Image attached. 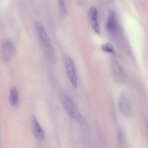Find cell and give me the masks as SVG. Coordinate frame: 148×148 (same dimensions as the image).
Wrapping results in <instances>:
<instances>
[{"label": "cell", "mask_w": 148, "mask_h": 148, "mask_svg": "<svg viewBox=\"0 0 148 148\" xmlns=\"http://www.w3.org/2000/svg\"><path fill=\"white\" fill-rule=\"evenodd\" d=\"M34 27L40 42L43 49V51L46 57L49 61H54L56 60V53L52 46L50 39L47 35L45 29L42 24L38 21H34Z\"/></svg>", "instance_id": "6da1fadb"}, {"label": "cell", "mask_w": 148, "mask_h": 148, "mask_svg": "<svg viewBox=\"0 0 148 148\" xmlns=\"http://www.w3.org/2000/svg\"><path fill=\"white\" fill-rule=\"evenodd\" d=\"M58 99L65 111L79 124H82V115L69 97L64 92H61L58 95Z\"/></svg>", "instance_id": "7a4b0ae2"}, {"label": "cell", "mask_w": 148, "mask_h": 148, "mask_svg": "<svg viewBox=\"0 0 148 148\" xmlns=\"http://www.w3.org/2000/svg\"><path fill=\"white\" fill-rule=\"evenodd\" d=\"M16 52L14 44L10 40L6 39L3 42L1 48V55L2 59L5 61L10 60Z\"/></svg>", "instance_id": "3957f363"}, {"label": "cell", "mask_w": 148, "mask_h": 148, "mask_svg": "<svg viewBox=\"0 0 148 148\" xmlns=\"http://www.w3.org/2000/svg\"><path fill=\"white\" fill-rule=\"evenodd\" d=\"M118 108L120 113L125 117H130L132 114V106L127 95L121 93L118 98Z\"/></svg>", "instance_id": "277c9868"}, {"label": "cell", "mask_w": 148, "mask_h": 148, "mask_svg": "<svg viewBox=\"0 0 148 148\" xmlns=\"http://www.w3.org/2000/svg\"><path fill=\"white\" fill-rule=\"evenodd\" d=\"M65 67L68 79L74 88L77 87V79L75 69V66L73 60L71 58H67L65 60Z\"/></svg>", "instance_id": "5b68a950"}, {"label": "cell", "mask_w": 148, "mask_h": 148, "mask_svg": "<svg viewBox=\"0 0 148 148\" xmlns=\"http://www.w3.org/2000/svg\"><path fill=\"white\" fill-rule=\"evenodd\" d=\"M111 72L113 80L117 84H122L124 82L125 79V73L121 66L116 61H113L112 63Z\"/></svg>", "instance_id": "8992f818"}, {"label": "cell", "mask_w": 148, "mask_h": 148, "mask_svg": "<svg viewBox=\"0 0 148 148\" xmlns=\"http://www.w3.org/2000/svg\"><path fill=\"white\" fill-rule=\"evenodd\" d=\"M88 16L92 29L97 34L100 33V27L98 21V12L95 7H91L88 10Z\"/></svg>", "instance_id": "52a82bcc"}, {"label": "cell", "mask_w": 148, "mask_h": 148, "mask_svg": "<svg viewBox=\"0 0 148 148\" xmlns=\"http://www.w3.org/2000/svg\"><path fill=\"white\" fill-rule=\"evenodd\" d=\"M117 27V20L115 14L113 12H110L106 23V28L110 33H114L116 31Z\"/></svg>", "instance_id": "ba28073f"}, {"label": "cell", "mask_w": 148, "mask_h": 148, "mask_svg": "<svg viewBox=\"0 0 148 148\" xmlns=\"http://www.w3.org/2000/svg\"><path fill=\"white\" fill-rule=\"evenodd\" d=\"M32 123L34 135L38 140H43L45 138V133L40 124L38 123L37 119L35 117H32Z\"/></svg>", "instance_id": "9c48e42d"}, {"label": "cell", "mask_w": 148, "mask_h": 148, "mask_svg": "<svg viewBox=\"0 0 148 148\" xmlns=\"http://www.w3.org/2000/svg\"><path fill=\"white\" fill-rule=\"evenodd\" d=\"M9 102L11 105L16 106L18 105L19 100V93L17 89L15 87H12L9 92Z\"/></svg>", "instance_id": "30bf717a"}, {"label": "cell", "mask_w": 148, "mask_h": 148, "mask_svg": "<svg viewBox=\"0 0 148 148\" xmlns=\"http://www.w3.org/2000/svg\"><path fill=\"white\" fill-rule=\"evenodd\" d=\"M59 13L62 18H65L68 16V9L65 0H57Z\"/></svg>", "instance_id": "8fae6325"}, {"label": "cell", "mask_w": 148, "mask_h": 148, "mask_svg": "<svg viewBox=\"0 0 148 148\" xmlns=\"http://www.w3.org/2000/svg\"><path fill=\"white\" fill-rule=\"evenodd\" d=\"M101 49L104 52L112 53V54L115 53L113 45L112 44H110V43H105L103 44L101 46Z\"/></svg>", "instance_id": "7c38bea8"}, {"label": "cell", "mask_w": 148, "mask_h": 148, "mask_svg": "<svg viewBox=\"0 0 148 148\" xmlns=\"http://www.w3.org/2000/svg\"><path fill=\"white\" fill-rule=\"evenodd\" d=\"M77 2H79V3H82V2H83V0H77Z\"/></svg>", "instance_id": "4fadbf2b"}, {"label": "cell", "mask_w": 148, "mask_h": 148, "mask_svg": "<svg viewBox=\"0 0 148 148\" xmlns=\"http://www.w3.org/2000/svg\"><path fill=\"white\" fill-rule=\"evenodd\" d=\"M147 128H148V123H147Z\"/></svg>", "instance_id": "5bb4252c"}]
</instances>
